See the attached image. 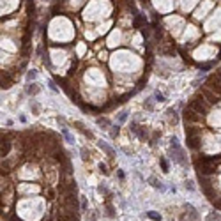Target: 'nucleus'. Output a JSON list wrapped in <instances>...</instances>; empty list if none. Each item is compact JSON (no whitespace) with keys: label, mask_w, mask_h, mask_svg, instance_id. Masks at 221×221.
Masks as SVG:
<instances>
[{"label":"nucleus","mask_w":221,"mask_h":221,"mask_svg":"<svg viewBox=\"0 0 221 221\" xmlns=\"http://www.w3.org/2000/svg\"><path fill=\"white\" fill-rule=\"evenodd\" d=\"M43 2H48V0H43Z\"/></svg>","instance_id":"nucleus-29"},{"label":"nucleus","mask_w":221,"mask_h":221,"mask_svg":"<svg viewBox=\"0 0 221 221\" xmlns=\"http://www.w3.org/2000/svg\"><path fill=\"white\" fill-rule=\"evenodd\" d=\"M207 221H221V214L219 212H209V216H207Z\"/></svg>","instance_id":"nucleus-10"},{"label":"nucleus","mask_w":221,"mask_h":221,"mask_svg":"<svg viewBox=\"0 0 221 221\" xmlns=\"http://www.w3.org/2000/svg\"><path fill=\"white\" fill-rule=\"evenodd\" d=\"M57 122L62 126V128H67V126H66V119H64V117H57Z\"/></svg>","instance_id":"nucleus-24"},{"label":"nucleus","mask_w":221,"mask_h":221,"mask_svg":"<svg viewBox=\"0 0 221 221\" xmlns=\"http://www.w3.org/2000/svg\"><path fill=\"white\" fill-rule=\"evenodd\" d=\"M154 99H156L157 103H163V101H166V99H165V96H163V94H161L159 90H156V92H154Z\"/></svg>","instance_id":"nucleus-14"},{"label":"nucleus","mask_w":221,"mask_h":221,"mask_svg":"<svg viewBox=\"0 0 221 221\" xmlns=\"http://www.w3.org/2000/svg\"><path fill=\"white\" fill-rule=\"evenodd\" d=\"M106 210H108V216H113V212H115V210H113V207H112L110 204H106Z\"/></svg>","instance_id":"nucleus-26"},{"label":"nucleus","mask_w":221,"mask_h":221,"mask_svg":"<svg viewBox=\"0 0 221 221\" xmlns=\"http://www.w3.org/2000/svg\"><path fill=\"white\" fill-rule=\"evenodd\" d=\"M166 113H168V120H170V124H177V122H179V117H177V112H175L173 108H170V110H168Z\"/></svg>","instance_id":"nucleus-5"},{"label":"nucleus","mask_w":221,"mask_h":221,"mask_svg":"<svg viewBox=\"0 0 221 221\" xmlns=\"http://www.w3.org/2000/svg\"><path fill=\"white\" fill-rule=\"evenodd\" d=\"M36 78H37V71H34V69H32V71H28V73H27V81H28V83H32Z\"/></svg>","instance_id":"nucleus-12"},{"label":"nucleus","mask_w":221,"mask_h":221,"mask_svg":"<svg viewBox=\"0 0 221 221\" xmlns=\"http://www.w3.org/2000/svg\"><path fill=\"white\" fill-rule=\"evenodd\" d=\"M97 145H99L101 149H103L104 152H106V154H108L110 157H113V154H115V152H113V149H112L110 145H106V143H104V142H97Z\"/></svg>","instance_id":"nucleus-6"},{"label":"nucleus","mask_w":221,"mask_h":221,"mask_svg":"<svg viewBox=\"0 0 221 221\" xmlns=\"http://www.w3.org/2000/svg\"><path fill=\"white\" fill-rule=\"evenodd\" d=\"M112 128H113L112 129V138H115V136L119 134V126H112Z\"/></svg>","instance_id":"nucleus-21"},{"label":"nucleus","mask_w":221,"mask_h":221,"mask_svg":"<svg viewBox=\"0 0 221 221\" xmlns=\"http://www.w3.org/2000/svg\"><path fill=\"white\" fill-rule=\"evenodd\" d=\"M97 191H99V193H108V189H106V186H99Z\"/></svg>","instance_id":"nucleus-27"},{"label":"nucleus","mask_w":221,"mask_h":221,"mask_svg":"<svg viewBox=\"0 0 221 221\" xmlns=\"http://www.w3.org/2000/svg\"><path fill=\"white\" fill-rule=\"evenodd\" d=\"M99 126H110V120L108 119H104V117H97V120H96Z\"/></svg>","instance_id":"nucleus-17"},{"label":"nucleus","mask_w":221,"mask_h":221,"mask_svg":"<svg viewBox=\"0 0 221 221\" xmlns=\"http://www.w3.org/2000/svg\"><path fill=\"white\" fill-rule=\"evenodd\" d=\"M126 119H128V112H122V113L119 115V122H124Z\"/></svg>","instance_id":"nucleus-23"},{"label":"nucleus","mask_w":221,"mask_h":221,"mask_svg":"<svg viewBox=\"0 0 221 221\" xmlns=\"http://www.w3.org/2000/svg\"><path fill=\"white\" fill-rule=\"evenodd\" d=\"M62 134H64L66 142H69V143H73V142H75V138H73V134L69 133V129H67V128H62Z\"/></svg>","instance_id":"nucleus-7"},{"label":"nucleus","mask_w":221,"mask_h":221,"mask_svg":"<svg viewBox=\"0 0 221 221\" xmlns=\"http://www.w3.org/2000/svg\"><path fill=\"white\" fill-rule=\"evenodd\" d=\"M149 182H150V184H152V186H154L156 189H165V186H163V184H161L159 181H157L156 177H150V179H149Z\"/></svg>","instance_id":"nucleus-11"},{"label":"nucleus","mask_w":221,"mask_h":221,"mask_svg":"<svg viewBox=\"0 0 221 221\" xmlns=\"http://www.w3.org/2000/svg\"><path fill=\"white\" fill-rule=\"evenodd\" d=\"M39 92H41V87L37 85V83H28L27 85V94L28 96H37Z\"/></svg>","instance_id":"nucleus-3"},{"label":"nucleus","mask_w":221,"mask_h":221,"mask_svg":"<svg viewBox=\"0 0 221 221\" xmlns=\"http://www.w3.org/2000/svg\"><path fill=\"white\" fill-rule=\"evenodd\" d=\"M170 149L173 152V157H175V161L179 165H182V166H187V159H186V154H184V149L181 145H179V140L175 138H170Z\"/></svg>","instance_id":"nucleus-1"},{"label":"nucleus","mask_w":221,"mask_h":221,"mask_svg":"<svg viewBox=\"0 0 221 221\" xmlns=\"http://www.w3.org/2000/svg\"><path fill=\"white\" fill-rule=\"evenodd\" d=\"M9 150H11V142L2 136V156L7 157V156H9Z\"/></svg>","instance_id":"nucleus-4"},{"label":"nucleus","mask_w":221,"mask_h":221,"mask_svg":"<svg viewBox=\"0 0 221 221\" xmlns=\"http://www.w3.org/2000/svg\"><path fill=\"white\" fill-rule=\"evenodd\" d=\"M154 97H149V99H145V103H143V106L147 108V110H149V112H152L154 110Z\"/></svg>","instance_id":"nucleus-8"},{"label":"nucleus","mask_w":221,"mask_h":221,"mask_svg":"<svg viewBox=\"0 0 221 221\" xmlns=\"http://www.w3.org/2000/svg\"><path fill=\"white\" fill-rule=\"evenodd\" d=\"M89 157H90V152L87 149H81V159L83 161H89Z\"/></svg>","instance_id":"nucleus-19"},{"label":"nucleus","mask_w":221,"mask_h":221,"mask_svg":"<svg viewBox=\"0 0 221 221\" xmlns=\"http://www.w3.org/2000/svg\"><path fill=\"white\" fill-rule=\"evenodd\" d=\"M117 175H119V179H124V172L122 170H117Z\"/></svg>","instance_id":"nucleus-28"},{"label":"nucleus","mask_w":221,"mask_h":221,"mask_svg":"<svg viewBox=\"0 0 221 221\" xmlns=\"http://www.w3.org/2000/svg\"><path fill=\"white\" fill-rule=\"evenodd\" d=\"M159 163H161V168H163V172H168V170H170V166H168V161L165 159V157H159Z\"/></svg>","instance_id":"nucleus-15"},{"label":"nucleus","mask_w":221,"mask_h":221,"mask_svg":"<svg viewBox=\"0 0 221 221\" xmlns=\"http://www.w3.org/2000/svg\"><path fill=\"white\" fill-rule=\"evenodd\" d=\"M212 66H214V62H209V64H202V66H200V69H202V73H205L209 69H212Z\"/></svg>","instance_id":"nucleus-18"},{"label":"nucleus","mask_w":221,"mask_h":221,"mask_svg":"<svg viewBox=\"0 0 221 221\" xmlns=\"http://www.w3.org/2000/svg\"><path fill=\"white\" fill-rule=\"evenodd\" d=\"M81 210H87V200H85V196H81Z\"/></svg>","instance_id":"nucleus-25"},{"label":"nucleus","mask_w":221,"mask_h":221,"mask_svg":"<svg viewBox=\"0 0 221 221\" xmlns=\"http://www.w3.org/2000/svg\"><path fill=\"white\" fill-rule=\"evenodd\" d=\"M184 186H186V189H189V191H195V184H193L191 181H186Z\"/></svg>","instance_id":"nucleus-20"},{"label":"nucleus","mask_w":221,"mask_h":221,"mask_svg":"<svg viewBox=\"0 0 221 221\" xmlns=\"http://www.w3.org/2000/svg\"><path fill=\"white\" fill-rule=\"evenodd\" d=\"M48 87H50V90H51V92L58 94V87L55 85V81H51V80H50V81H48Z\"/></svg>","instance_id":"nucleus-16"},{"label":"nucleus","mask_w":221,"mask_h":221,"mask_svg":"<svg viewBox=\"0 0 221 221\" xmlns=\"http://www.w3.org/2000/svg\"><path fill=\"white\" fill-rule=\"evenodd\" d=\"M99 170H101V173H104V175H108V168H106V165H99Z\"/></svg>","instance_id":"nucleus-22"},{"label":"nucleus","mask_w":221,"mask_h":221,"mask_svg":"<svg viewBox=\"0 0 221 221\" xmlns=\"http://www.w3.org/2000/svg\"><path fill=\"white\" fill-rule=\"evenodd\" d=\"M30 108H32V112L36 113V115H39V112H41V106L36 103V101H30Z\"/></svg>","instance_id":"nucleus-13"},{"label":"nucleus","mask_w":221,"mask_h":221,"mask_svg":"<svg viewBox=\"0 0 221 221\" xmlns=\"http://www.w3.org/2000/svg\"><path fill=\"white\" fill-rule=\"evenodd\" d=\"M147 218H150L154 221H161V214L156 212V210H149V212H147Z\"/></svg>","instance_id":"nucleus-9"},{"label":"nucleus","mask_w":221,"mask_h":221,"mask_svg":"<svg viewBox=\"0 0 221 221\" xmlns=\"http://www.w3.org/2000/svg\"><path fill=\"white\" fill-rule=\"evenodd\" d=\"M75 126L78 128V131L80 133H83V136H87V138H90V140H94V134H92V131H89L85 126H83L81 122H75Z\"/></svg>","instance_id":"nucleus-2"}]
</instances>
